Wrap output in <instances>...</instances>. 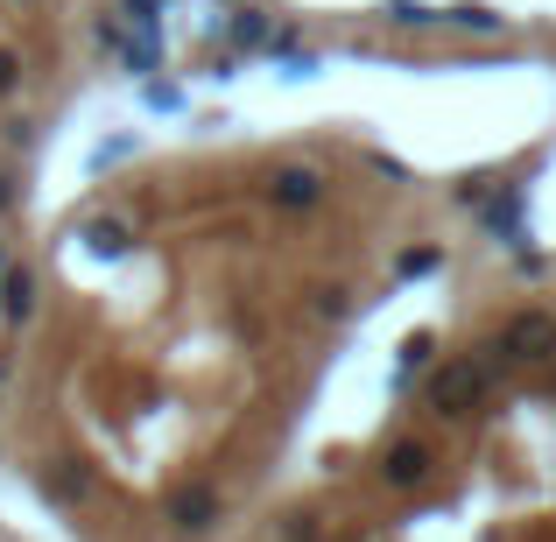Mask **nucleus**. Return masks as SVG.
Returning <instances> with one entry per match:
<instances>
[{"instance_id":"obj_10","label":"nucleus","mask_w":556,"mask_h":542,"mask_svg":"<svg viewBox=\"0 0 556 542\" xmlns=\"http://www.w3.org/2000/svg\"><path fill=\"white\" fill-rule=\"evenodd\" d=\"M388 14H394V22H408V28L430 22V8H416V0H388Z\"/></svg>"},{"instance_id":"obj_12","label":"nucleus","mask_w":556,"mask_h":542,"mask_svg":"<svg viewBox=\"0 0 556 542\" xmlns=\"http://www.w3.org/2000/svg\"><path fill=\"white\" fill-rule=\"evenodd\" d=\"M422 360H430V331H416V339L402 345V366H422Z\"/></svg>"},{"instance_id":"obj_6","label":"nucleus","mask_w":556,"mask_h":542,"mask_svg":"<svg viewBox=\"0 0 556 542\" xmlns=\"http://www.w3.org/2000/svg\"><path fill=\"white\" fill-rule=\"evenodd\" d=\"M28 303H36V275H28V268H0V311L28 317Z\"/></svg>"},{"instance_id":"obj_11","label":"nucleus","mask_w":556,"mask_h":542,"mask_svg":"<svg viewBox=\"0 0 556 542\" xmlns=\"http://www.w3.org/2000/svg\"><path fill=\"white\" fill-rule=\"evenodd\" d=\"M14 85H22V56L0 50V92H14Z\"/></svg>"},{"instance_id":"obj_2","label":"nucleus","mask_w":556,"mask_h":542,"mask_svg":"<svg viewBox=\"0 0 556 542\" xmlns=\"http://www.w3.org/2000/svg\"><path fill=\"white\" fill-rule=\"evenodd\" d=\"M261 190H268L275 212H317V204H325V169L317 163H275Z\"/></svg>"},{"instance_id":"obj_15","label":"nucleus","mask_w":556,"mask_h":542,"mask_svg":"<svg viewBox=\"0 0 556 542\" xmlns=\"http://www.w3.org/2000/svg\"><path fill=\"white\" fill-rule=\"evenodd\" d=\"M8 204H14V184H8V177H0V212H8Z\"/></svg>"},{"instance_id":"obj_5","label":"nucleus","mask_w":556,"mask_h":542,"mask_svg":"<svg viewBox=\"0 0 556 542\" xmlns=\"http://www.w3.org/2000/svg\"><path fill=\"white\" fill-rule=\"evenodd\" d=\"M218 521V487H204V479H190V487L169 493V529H184V535H204Z\"/></svg>"},{"instance_id":"obj_14","label":"nucleus","mask_w":556,"mask_h":542,"mask_svg":"<svg viewBox=\"0 0 556 542\" xmlns=\"http://www.w3.org/2000/svg\"><path fill=\"white\" fill-rule=\"evenodd\" d=\"M127 8H135V22H155V14H163V0H127Z\"/></svg>"},{"instance_id":"obj_7","label":"nucleus","mask_w":556,"mask_h":542,"mask_svg":"<svg viewBox=\"0 0 556 542\" xmlns=\"http://www.w3.org/2000/svg\"><path fill=\"white\" fill-rule=\"evenodd\" d=\"M85 240H92L99 254H127V226H121V218H92V226H85Z\"/></svg>"},{"instance_id":"obj_9","label":"nucleus","mask_w":556,"mask_h":542,"mask_svg":"<svg viewBox=\"0 0 556 542\" xmlns=\"http://www.w3.org/2000/svg\"><path fill=\"white\" fill-rule=\"evenodd\" d=\"M437 261H444V254H437V247H416V254H402V275H430Z\"/></svg>"},{"instance_id":"obj_3","label":"nucleus","mask_w":556,"mask_h":542,"mask_svg":"<svg viewBox=\"0 0 556 542\" xmlns=\"http://www.w3.org/2000/svg\"><path fill=\"white\" fill-rule=\"evenodd\" d=\"M501 353L515 360V366H543V360H556V317H549V311H521V317H507Z\"/></svg>"},{"instance_id":"obj_1","label":"nucleus","mask_w":556,"mask_h":542,"mask_svg":"<svg viewBox=\"0 0 556 542\" xmlns=\"http://www.w3.org/2000/svg\"><path fill=\"white\" fill-rule=\"evenodd\" d=\"M479 394H486V366L479 360H444L430 380H422V402H430L437 416H472Z\"/></svg>"},{"instance_id":"obj_13","label":"nucleus","mask_w":556,"mask_h":542,"mask_svg":"<svg viewBox=\"0 0 556 542\" xmlns=\"http://www.w3.org/2000/svg\"><path fill=\"white\" fill-rule=\"evenodd\" d=\"M451 14H458L465 28H493V22H501V14H486V8H451Z\"/></svg>"},{"instance_id":"obj_4","label":"nucleus","mask_w":556,"mask_h":542,"mask_svg":"<svg viewBox=\"0 0 556 542\" xmlns=\"http://www.w3.org/2000/svg\"><path fill=\"white\" fill-rule=\"evenodd\" d=\"M430 465H437V451L422 444V437H402V444H388V458H380V479H388L394 493H408V487L430 479Z\"/></svg>"},{"instance_id":"obj_8","label":"nucleus","mask_w":556,"mask_h":542,"mask_svg":"<svg viewBox=\"0 0 556 542\" xmlns=\"http://www.w3.org/2000/svg\"><path fill=\"white\" fill-rule=\"evenodd\" d=\"M353 311V297H345V289H317V317H345Z\"/></svg>"}]
</instances>
